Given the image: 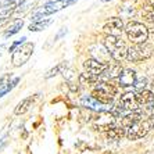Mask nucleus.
<instances>
[{"label":"nucleus","instance_id":"obj_1","mask_svg":"<svg viewBox=\"0 0 154 154\" xmlns=\"http://www.w3.org/2000/svg\"><path fill=\"white\" fill-rule=\"evenodd\" d=\"M78 0H47L46 3H43V6L35 8L29 15V20L32 22L40 21L45 18L50 17V15L56 14L58 11L64 10V8L69 7L72 4H75Z\"/></svg>","mask_w":154,"mask_h":154},{"label":"nucleus","instance_id":"obj_2","mask_svg":"<svg viewBox=\"0 0 154 154\" xmlns=\"http://www.w3.org/2000/svg\"><path fill=\"white\" fill-rule=\"evenodd\" d=\"M117 94H118V88L107 81H99L92 92V96L106 106H110V103H112Z\"/></svg>","mask_w":154,"mask_h":154},{"label":"nucleus","instance_id":"obj_3","mask_svg":"<svg viewBox=\"0 0 154 154\" xmlns=\"http://www.w3.org/2000/svg\"><path fill=\"white\" fill-rule=\"evenodd\" d=\"M103 45L112 60L121 61L122 58H126L128 47H126L125 42H124L121 38H117V36H106L103 40Z\"/></svg>","mask_w":154,"mask_h":154},{"label":"nucleus","instance_id":"obj_4","mask_svg":"<svg viewBox=\"0 0 154 154\" xmlns=\"http://www.w3.org/2000/svg\"><path fill=\"white\" fill-rule=\"evenodd\" d=\"M125 32L128 39L133 43V45H142L146 43L149 39V29L137 21H131L128 22V25L125 26Z\"/></svg>","mask_w":154,"mask_h":154},{"label":"nucleus","instance_id":"obj_5","mask_svg":"<svg viewBox=\"0 0 154 154\" xmlns=\"http://www.w3.org/2000/svg\"><path fill=\"white\" fill-rule=\"evenodd\" d=\"M154 53V47L150 43H142V45H133L128 49L126 60L131 63H140V61L149 60Z\"/></svg>","mask_w":154,"mask_h":154},{"label":"nucleus","instance_id":"obj_6","mask_svg":"<svg viewBox=\"0 0 154 154\" xmlns=\"http://www.w3.org/2000/svg\"><path fill=\"white\" fill-rule=\"evenodd\" d=\"M33 50H35V43L33 42H25L21 47H18L14 53L11 54V63L14 67H22L29 61L32 57Z\"/></svg>","mask_w":154,"mask_h":154},{"label":"nucleus","instance_id":"obj_7","mask_svg":"<svg viewBox=\"0 0 154 154\" xmlns=\"http://www.w3.org/2000/svg\"><path fill=\"white\" fill-rule=\"evenodd\" d=\"M139 101H137V93L135 92H126V93L121 94L119 97V101H118V111L121 112H125V111H135L139 108Z\"/></svg>","mask_w":154,"mask_h":154},{"label":"nucleus","instance_id":"obj_8","mask_svg":"<svg viewBox=\"0 0 154 154\" xmlns=\"http://www.w3.org/2000/svg\"><path fill=\"white\" fill-rule=\"evenodd\" d=\"M150 129L151 128H150L149 121H147V119H143V121L137 122L136 125H133L129 129H126L125 136L128 137L129 140H139V139H142V137L146 136Z\"/></svg>","mask_w":154,"mask_h":154},{"label":"nucleus","instance_id":"obj_9","mask_svg":"<svg viewBox=\"0 0 154 154\" xmlns=\"http://www.w3.org/2000/svg\"><path fill=\"white\" fill-rule=\"evenodd\" d=\"M108 64H110V63H101V61L96 60V58H88V60L83 63V67H85L88 74H90V75H93L100 79L101 76H103V74L106 72V69L108 68Z\"/></svg>","mask_w":154,"mask_h":154},{"label":"nucleus","instance_id":"obj_10","mask_svg":"<svg viewBox=\"0 0 154 154\" xmlns=\"http://www.w3.org/2000/svg\"><path fill=\"white\" fill-rule=\"evenodd\" d=\"M81 104H82L85 108L88 110H93V111H97V112H111L112 108L110 106H106V104L100 103L99 100H96L93 96H89V94H85V96L81 97Z\"/></svg>","mask_w":154,"mask_h":154},{"label":"nucleus","instance_id":"obj_11","mask_svg":"<svg viewBox=\"0 0 154 154\" xmlns=\"http://www.w3.org/2000/svg\"><path fill=\"white\" fill-rule=\"evenodd\" d=\"M144 115H146V111H144L143 108H137L135 111L126 112L125 115H122V118H121V126L126 131V129H129L131 126L136 125L137 122L143 121Z\"/></svg>","mask_w":154,"mask_h":154},{"label":"nucleus","instance_id":"obj_12","mask_svg":"<svg viewBox=\"0 0 154 154\" xmlns=\"http://www.w3.org/2000/svg\"><path fill=\"white\" fill-rule=\"evenodd\" d=\"M20 79H21L20 76H14L11 72L4 74V75L0 78V99L3 96H6L7 93H10L11 90L18 85Z\"/></svg>","mask_w":154,"mask_h":154},{"label":"nucleus","instance_id":"obj_13","mask_svg":"<svg viewBox=\"0 0 154 154\" xmlns=\"http://www.w3.org/2000/svg\"><path fill=\"white\" fill-rule=\"evenodd\" d=\"M103 29L104 32L107 33V36H117V38H119L122 35V32L125 31V26H124V21L121 18L114 17L104 25Z\"/></svg>","mask_w":154,"mask_h":154},{"label":"nucleus","instance_id":"obj_14","mask_svg":"<svg viewBox=\"0 0 154 154\" xmlns=\"http://www.w3.org/2000/svg\"><path fill=\"white\" fill-rule=\"evenodd\" d=\"M137 79L136 71L132 68H124L121 72V75L118 78V85L121 88H129V86H133Z\"/></svg>","mask_w":154,"mask_h":154},{"label":"nucleus","instance_id":"obj_15","mask_svg":"<svg viewBox=\"0 0 154 154\" xmlns=\"http://www.w3.org/2000/svg\"><path fill=\"white\" fill-rule=\"evenodd\" d=\"M122 67L119 63H114V64H108V68L106 69V72L103 74V76H101V79L103 81H107V82H110V81H112V79H118L119 75H121L122 72Z\"/></svg>","mask_w":154,"mask_h":154},{"label":"nucleus","instance_id":"obj_16","mask_svg":"<svg viewBox=\"0 0 154 154\" xmlns=\"http://www.w3.org/2000/svg\"><path fill=\"white\" fill-rule=\"evenodd\" d=\"M22 26H24V20H22V18H15V20H13V21L10 22V25H8L7 28H6V31H4L3 38L4 39H8L11 36H14L15 33H18L21 31Z\"/></svg>","mask_w":154,"mask_h":154},{"label":"nucleus","instance_id":"obj_17","mask_svg":"<svg viewBox=\"0 0 154 154\" xmlns=\"http://www.w3.org/2000/svg\"><path fill=\"white\" fill-rule=\"evenodd\" d=\"M53 21H54V18L47 17V18H45V20H40V21L31 22V25L28 26V31L29 32H40V31H45V29H47L53 24Z\"/></svg>","mask_w":154,"mask_h":154},{"label":"nucleus","instance_id":"obj_18","mask_svg":"<svg viewBox=\"0 0 154 154\" xmlns=\"http://www.w3.org/2000/svg\"><path fill=\"white\" fill-rule=\"evenodd\" d=\"M142 17L144 21L154 24V0H147L142 8Z\"/></svg>","mask_w":154,"mask_h":154},{"label":"nucleus","instance_id":"obj_19","mask_svg":"<svg viewBox=\"0 0 154 154\" xmlns=\"http://www.w3.org/2000/svg\"><path fill=\"white\" fill-rule=\"evenodd\" d=\"M32 101H33L32 96L22 99V100L17 104V107L14 108V114H15V115H22V114H25V112L28 111L29 108L32 107Z\"/></svg>","mask_w":154,"mask_h":154},{"label":"nucleus","instance_id":"obj_20","mask_svg":"<svg viewBox=\"0 0 154 154\" xmlns=\"http://www.w3.org/2000/svg\"><path fill=\"white\" fill-rule=\"evenodd\" d=\"M126 131L122 126H112V128H110L107 131V137L110 140H119L122 136H125Z\"/></svg>","mask_w":154,"mask_h":154},{"label":"nucleus","instance_id":"obj_21","mask_svg":"<svg viewBox=\"0 0 154 154\" xmlns=\"http://www.w3.org/2000/svg\"><path fill=\"white\" fill-rule=\"evenodd\" d=\"M153 100H154V93L151 90H143V92L137 93V101H139L140 106H147Z\"/></svg>","mask_w":154,"mask_h":154},{"label":"nucleus","instance_id":"obj_22","mask_svg":"<svg viewBox=\"0 0 154 154\" xmlns=\"http://www.w3.org/2000/svg\"><path fill=\"white\" fill-rule=\"evenodd\" d=\"M79 82H81V85H96L99 82V78L90 75L88 72H83L79 75Z\"/></svg>","mask_w":154,"mask_h":154},{"label":"nucleus","instance_id":"obj_23","mask_svg":"<svg viewBox=\"0 0 154 154\" xmlns=\"http://www.w3.org/2000/svg\"><path fill=\"white\" fill-rule=\"evenodd\" d=\"M65 68V63H60V64H57L54 68H51L50 71L46 72V75H45V79H50L53 78V76L58 75V74H63V71H64Z\"/></svg>","mask_w":154,"mask_h":154},{"label":"nucleus","instance_id":"obj_24","mask_svg":"<svg viewBox=\"0 0 154 154\" xmlns=\"http://www.w3.org/2000/svg\"><path fill=\"white\" fill-rule=\"evenodd\" d=\"M33 2H35V0H21L20 4L17 6V8H15V13H17V14L25 13L28 8H31L33 6Z\"/></svg>","mask_w":154,"mask_h":154},{"label":"nucleus","instance_id":"obj_25","mask_svg":"<svg viewBox=\"0 0 154 154\" xmlns=\"http://www.w3.org/2000/svg\"><path fill=\"white\" fill-rule=\"evenodd\" d=\"M146 86H147V78L146 76H140V78L136 79V82H135V85H133V88H135V93H140V92H143V90H146Z\"/></svg>","mask_w":154,"mask_h":154},{"label":"nucleus","instance_id":"obj_26","mask_svg":"<svg viewBox=\"0 0 154 154\" xmlns=\"http://www.w3.org/2000/svg\"><path fill=\"white\" fill-rule=\"evenodd\" d=\"M25 40H26V36H21V39H18V40H15V42H13V43H11V46L8 47V53L13 54L18 49V47H21L22 45L25 43Z\"/></svg>","mask_w":154,"mask_h":154},{"label":"nucleus","instance_id":"obj_27","mask_svg":"<svg viewBox=\"0 0 154 154\" xmlns=\"http://www.w3.org/2000/svg\"><path fill=\"white\" fill-rule=\"evenodd\" d=\"M67 33H68V29H67V28H61L60 31L57 32V35L54 36V42H56V40H58V39H61V38H63V36H65Z\"/></svg>","mask_w":154,"mask_h":154},{"label":"nucleus","instance_id":"obj_28","mask_svg":"<svg viewBox=\"0 0 154 154\" xmlns=\"http://www.w3.org/2000/svg\"><path fill=\"white\" fill-rule=\"evenodd\" d=\"M147 121H149V124H150V128L154 129V112L153 114H150V117L147 118Z\"/></svg>","mask_w":154,"mask_h":154},{"label":"nucleus","instance_id":"obj_29","mask_svg":"<svg viewBox=\"0 0 154 154\" xmlns=\"http://www.w3.org/2000/svg\"><path fill=\"white\" fill-rule=\"evenodd\" d=\"M146 110H147V111H153L154 112V100L151 101V103L147 104V106H146Z\"/></svg>","mask_w":154,"mask_h":154},{"label":"nucleus","instance_id":"obj_30","mask_svg":"<svg viewBox=\"0 0 154 154\" xmlns=\"http://www.w3.org/2000/svg\"><path fill=\"white\" fill-rule=\"evenodd\" d=\"M6 143H7V139H6V137H2V139H0V150L6 146Z\"/></svg>","mask_w":154,"mask_h":154},{"label":"nucleus","instance_id":"obj_31","mask_svg":"<svg viewBox=\"0 0 154 154\" xmlns=\"http://www.w3.org/2000/svg\"><path fill=\"white\" fill-rule=\"evenodd\" d=\"M6 47H7V45H6V43H2V45H0V57H2L3 51L6 50Z\"/></svg>","mask_w":154,"mask_h":154},{"label":"nucleus","instance_id":"obj_32","mask_svg":"<svg viewBox=\"0 0 154 154\" xmlns=\"http://www.w3.org/2000/svg\"><path fill=\"white\" fill-rule=\"evenodd\" d=\"M151 92L154 93V81H153V83H151Z\"/></svg>","mask_w":154,"mask_h":154},{"label":"nucleus","instance_id":"obj_33","mask_svg":"<svg viewBox=\"0 0 154 154\" xmlns=\"http://www.w3.org/2000/svg\"><path fill=\"white\" fill-rule=\"evenodd\" d=\"M147 154H154V150H153V151H149V153H147Z\"/></svg>","mask_w":154,"mask_h":154},{"label":"nucleus","instance_id":"obj_34","mask_svg":"<svg viewBox=\"0 0 154 154\" xmlns=\"http://www.w3.org/2000/svg\"><path fill=\"white\" fill-rule=\"evenodd\" d=\"M2 4H3V3H2V0H0V7H2Z\"/></svg>","mask_w":154,"mask_h":154},{"label":"nucleus","instance_id":"obj_35","mask_svg":"<svg viewBox=\"0 0 154 154\" xmlns=\"http://www.w3.org/2000/svg\"><path fill=\"white\" fill-rule=\"evenodd\" d=\"M101 2H110V0H101Z\"/></svg>","mask_w":154,"mask_h":154},{"label":"nucleus","instance_id":"obj_36","mask_svg":"<svg viewBox=\"0 0 154 154\" xmlns=\"http://www.w3.org/2000/svg\"><path fill=\"white\" fill-rule=\"evenodd\" d=\"M0 22H2V20H0Z\"/></svg>","mask_w":154,"mask_h":154}]
</instances>
